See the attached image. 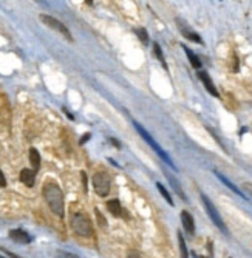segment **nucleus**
<instances>
[{"label": "nucleus", "instance_id": "obj_1", "mask_svg": "<svg viewBox=\"0 0 252 258\" xmlns=\"http://www.w3.org/2000/svg\"><path fill=\"white\" fill-rule=\"evenodd\" d=\"M43 198L48 202L53 213H56L57 216H64V193L57 184L46 182L43 186Z\"/></svg>", "mask_w": 252, "mask_h": 258}, {"label": "nucleus", "instance_id": "obj_2", "mask_svg": "<svg viewBox=\"0 0 252 258\" xmlns=\"http://www.w3.org/2000/svg\"><path fill=\"white\" fill-rule=\"evenodd\" d=\"M132 124L135 125V128H136V132H138L139 134H141V138L142 139H144L146 142H147V144L148 145H150L152 148H153V150L156 152V153H158V156H159V158L162 159V161H164V162H167V164L170 165V167H172L173 168V170H176V167H175V164H173V162H172V159H170L169 158V156H167V153L164 152V150H162V148L159 147V144H158V142H156L152 136H150V133H148L147 130H146V128L144 127H142L141 124H139V122H136L135 119L132 121Z\"/></svg>", "mask_w": 252, "mask_h": 258}, {"label": "nucleus", "instance_id": "obj_3", "mask_svg": "<svg viewBox=\"0 0 252 258\" xmlns=\"http://www.w3.org/2000/svg\"><path fill=\"white\" fill-rule=\"evenodd\" d=\"M71 229L79 236H91L93 235V224H91L90 218L87 216V213H84V212H79L71 218Z\"/></svg>", "mask_w": 252, "mask_h": 258}, {"label": "nucleus", "instance_id": "obj_4", "mask_svg": "<svg viewBox=\"0 0 252 258\" xmlns=\"http://www.w3.org/2000/svg\"><path fill=\"white\" fill-rule=\"evenodd\" d=\"M93 187L99 196H107L110 193V176L105 172H98L93 176Z\"/></svg>", "mask_w": 252, "mask_h": 258}, {"label": "nucleus", "instance_id": "obj_5", "mask_svg": "<svg viewBox=\"0 0 252 258\" xmlns=\"http://www.w3.org/2000/svg\"><path fill=\"white\" fill-rule=\"evenodd\" d=\"M39 19L42 20V22L45 23V25H48L50 28H53L54 31H57V33H60L65 39H68L70 42H73V36H71V33L68 31V28L62 23V22H59L57 19H54V17H51V16H48V14H40L39 16Z\"/></svg>", "mask_w": 252, "mask_h": 258}, {"label": "nucleus", "instance_id": "obj_6", "mask_svg": "<svg viewBox=\"0 0 252 258\" xmlns=\"http://www.w3.org/2000/svg\"><path fill=\"white\" fill-rule=\"evenodd\" d=\"M201 201H203V204H204V207H206V210H207V213H209V216L212 218V221L218 226V229L221 230V232H224V233H227V229H226V224L223 223V220H221V216H220V213L217 212V209H215V206L212 204V201H210L209 198L206 195H201Z\"/></svg>", "mask_w": 252, "mask_h": 258}, {"label": "nucleus", "instance_id": "obj_7", "mask_svg": "<svg viewBox=\"0 0 252 258\" xmlns=\"http://www.w3.org/2000/svg\"><path fill=\"white\" fill-rule=\"evenodd\" d=\"M198 79L203 82V85L206 87V90L212 94V96H215V98H218L220 96V93H218V90H217V87L214 85V82H212V79H210V76L206 73V71H201V70H198Z\"/></svg>", "mask_w": 252, "mask_h": 258}, {"label": "nucleus", "instance_id": "obj_8", "mask_svg": "<svg viewBox=\"0 0 252 258\" xmlns=\"http://www.w3.org/2000/svg\"><path fill=\"white\" fill-rule=\"evenodd\" d=\"M181 223H182V227L186 229V232L189 235H193L195 233V223H193V216L190 215L189 212L182 210L181 212Z\"/></svg>", "mask_w": 252, "mask_h": 258}, {"label": "nucleus", "instance_id": "obj_9", "mask_svg": "<svg viewBox=\"0 0 252 258\" xmlns=\"http://www.w3.org/2000/svg\"><path fill=\"white\" fill-rule=\"evenodd\" d=\"M9 238L12 241H16V243H22V244H28L31 243V236L25 232V230L22 229H16V230H11L9 232Z\"/></svg>", "mask_w": 252, "mask_h": 258}, {"label": "nucleus", "instance_id": "obj_10", "mask_svg": "<svg viewBox=\"0 0 252 258\" xmlns=\"http://www.w3.org/2000/svg\"><path fill=\"white\" fill-rule=\"evenodd\" d=\"M182 50L186 51V54H187V57H189V60H190V64H192L193 68H195V70H200L201 66H203V65H201V60H200V57L196 56V54H195L192 50L189 48V46H186V45H182Z\"/></svg>", "mask_w": 252, "mask_h": 258}, {"label": "nucleus", "instance_id": "obj_11", "mask_svg": "<svg viewBox=\"0 0 252 258\" xmlns=\"http://www.w3.org/2000/svg\"><path fill=\"white\" fill-rule=\"evenodd\" d=\"M20 181L23 182L26 187H33L34 186V172L30 168H23L20 172Z\"/></svg>", "mask_w": 252, "mask_h": 258}, {"label": "nucleus", "instance_id": "obj_12", "mask_svg": "<svg viewBox=\"0 0 252 258\" xmlns=\"http://www.w3.org/2000/svg\"><path fill=\"white\" fill-rule=\"evenodd\" d=\"M214 173H215L217 176H218V179H220V181L223 182V184H226V186H227V187H229L230 190H232V192H235V193H237L238 196H241V198H243V199H246V195H244L243 192H240V190H238V189H237V186H234V184H232V182H230V181H229V179L226 178V176H223V175H221L220 172H217V170H215Z\"/></svg>", "mask_w": 252, "mask_h": 258}, {"label": "nucleus", "instance_id": "obj_13", "mask_svg": "<svg viewBox=\"0 0 252 258\" xmlns=\"http://www.w3.org/2000/svg\"><path fill=\"white\" fill-rule=\"evenodd\" d=\"M107 209L112 212V215L113 216H121V213H122V207H121V202H119V199H110L107 202Z\"/></svg>", "mask_w": 252, "mask_h": 258}, {"label": "nucleus", "instance_id": "obj_14", "mask_svg": "<svg viewBox=\"0 0 252 258\" xmlns=\"http://www.w3.org/2000/svg\"><path fill=\"white\" fill-rule=\"evenodd\" d=\"M30 162L34 170H39L40 168V155L36 148H30Z\"/></svg>", "mask_w": 252, "mask_h": 258}, {"label": "nucleus", "instance_id": "obj_15", "mask_svg": "<svg viewBox=\"0 0 252 258\" xmlns=\"http://www.w3.org/2000/svg\"><path fill=\"white\" fill-rule=\"evenodd\" d=\"M181 34L184 36L186 39H189V40H193V42H196V43H200V45H204V42H203V39L196 34V33H193V31H190V30H187V28H181Z\"/></svg>", "mask_w": 252, "mask_h": 258}, {"label": "nucleus", "instance_id": "obj_16", "mask_svg": "<svg viewBox=\"0 0 252 258\" xmlns=\"http://www.w3.org/2000/svg\"><path fill=\"white\" fill-rule=\"evenodd\" d=\"M153 53H155V56H156V59L159 60V62L162 64V68L164 70H169V66H167V64H166V59H164V54H162V50H161V46H159V43H153Z\"/></svg>", "mask_w": 252, "mask_h": 258}, {"label": "nucleus", "instance_id": "obj_17", "mask_svg": "<svg viewBox=\"0 0 252 258\" xmlns=\"http://www.w3.org/2000/svg\"><path fill=\"white\" fill-rule=\"evenodd\" d=\"M167 179L170 181V184H172V187H173V190L176 193H178V196L180 198H182V199H186V195H184V192H182V189H181V186L178 184V181H176V178H173V176H170L169 173H167Z\"/></svg>", "mask_w": 252, "mask_h": 258}, {"label": "nucleus", "instance_id": "obj_18", "mask_svg": "<svg viewBox=\"0 0 252 258\" xmlns=\"http://www.w3.org/2000/svg\"><path fill=\"white\" fill-rule=\"evenodd\" d=\"M178 243H180V252H181V258H189V252H187V246L184 241V236L181 232H178Z\"/></svg>", "mask_w": 252, "mask_h": 258}, {"label": "nucleus", "instance_id": "obj_19", "mask_svg": "<svg viewBox=\"0 0 252 258\" xmlns=\"http://www.w3.org/2000/svg\"><path fill=\"white\" fill-rule=\"evenodd\" d=\"M156 187H158V190H159V193L162 195V196H164V199L169 202V204L170 206H173V199H172V196H170V193L167 192V189L164 187V186H162L161 184V182H156Z\"/></svg>", "mask_w": 252, "mask_h": 258}, {"label": "nucleus", "instance_id": "obj_20", "mask_svg": "<svg viewBox=\"0 0 252 258\" xmlns=\"http://www.w3.org/2000/svg\"><path fill=\"white\" fill-rule=\"evenodd\" d=\"M135 33H136V36L139 37V40H141L142 43H144V45H148V34H147V31H146L144 28H138Z\"/></svg>", "mask_w": 252, "mask_h": 258}, {"label": "nucleus", "instance_id": "obj_21", "mask_svg": "<svg viewBox=\"0 0 252 258\" xmlns=\"http://www.w3.org/2000/svg\"><path fill=\"white\" fill-rule=\"evenodd\" d=\"M94 215H96V220H98V223H99V226H101V227H107V221H105V218H104V215L99 212V209H94Z\"/></svg>", "mask_w": 252, "mask_h": 258}, {"label": "nucleus", "instance_id": "obj_22", "mask_svg": "<svg viewBox=\"0 0 252 258\" xmlns=\"http://www.w3.org/2000/svg\"><path fill=\"white\" fill-rule=\"evenodd\" d=\"M59 258H79L74 254H68V252H59Z\"/></svg>", "mask_w": 252, "mask_h": 258}, {"label": "nucleus", "instance_id": "obj_23", "mask_svg": "<svg viewBox=\"0 0 252 258\" xmlns=\"http://www.w3.org/2000/svg\"><path fill=\"white\" fill-rule=\"evenodd\" d=\"M90 139H91V133H85L84 136L80 138L79 142H80V144H85V142H87V141H90Z\"/></svg>", "mask_w": 252, "mask_h": 258}, {"label": "nucleus", "instance_id": "obj_24", "mask_svg": "<svg viewBox=\"0 0 252 258\" xmlns=\"http://www.w3.org/2000/svg\"><path fill=\"white\" fill-rule=\"evenodd\" d=\"M6 186V179H5V175H3V172L0 170V187H5Z\"/></svg>", "mask_w": 252, "mask_h": 258}, {"label": "nucleus", "instance_id": "obj_25", "mask_svg": "<svg viewBox=\"0 0 252 258\" xmlns=\"http://www.w3.org/2000/svg\"><path fill=\"white\" fill-rule=\"evenodd\" d=\"M127 258H141V255L138 254V252H136V250H130V252H128V257Z\"/></svg>", "mask_w": 252, "mask_h": 258}, {"label": "nucleus", "instance_id": "obj_26", "mask_svg": "<svg viewBox=\"0 0 252 258\" xmlns=\"http://www.w3.org/2000/svg\"><path fill=\"white\" fill-rule=\"evenodd\" d=\"M0 249H2L5 254H8V257H9V258H20V257H17L16 254H12V252H9V250H6V249H3V247H0Z\"/></svg>", "mask_w": 252, "mask_h": 258}, {"label": "nucleus", "instance_id": "obj_27", "mask_svg": "<svg viewBox=\"0 0 252 258\" xmlns=\"http://www.w3.org/2000/svg\"><path fill=\"white\" fill-rule=\"evenodd\" d=\"M80 176H82V182H84L85 192H87V175H85V172H80Z\"/></svg>", "mask_w": 252, "mask_h": 258}, {"label": "nucleus", "instance_id": "obj_28", "mask_svg": "<svg viewBox=\"0 0 252 258\" xmlns=\"http://www.w3.org/2000/svg\"><path fill=\"white\" fill-rule=\"evenodd\" d=\"M64 113H65V114H67V116H68V119H70V121H74V116H73V114H71L70 111H68V110H67V108H64Z\"/></svg>", "mask_w": 252, "mask_h": 258}, {"label": "nucleus", "instance_id": "obj_29", "mask_svg": "<svg viewBox=\"0 0 252 258\" xmlns=\"http://www.w3.org/2000/svg\"><path fill=\"white\" fill-rule=\"evenodd\" d=\"M110 142H112V144H113L114 147H118V148H121V144H119V142H118L116 139H113V138H112V139H110Z\"/></svg>", "mask_w": 252, "mask_h": 258}, {"label": "nucleus", "instance_id": "obj_30", "mask_svg": "<svg viewBox=\"0 0 252 258\" xmlns=\"http://www.w3.org/2000/svg\"><path fill=\"white\" fill-rule=\"evenodd\" d=\"M244 189H246L248 192H251V193H252V184H249V182H246V184H244Z\"/></svg>", "mask_w": 252, "mask_h": 258}, {"label": "nucleus", "instance_id": "obj_31", "mask_svg": "<svg viewBox=\"0 0 252 258\" xmlns=\"http://www.w3.org/2000/svg\"><path fill=\"white\" fill-rule=\"evenodd\" d=\"M85 2H87L88 5H91V3H93V0H85Z\"/></svg>", "mask_w": 252, "mask_h": 258}, {"label": "nucleus", "instance_id": "obj_32", "mask_svg": "<svg viewBox=\"0 0 252 258\" xmlns=\"http://www.w3.org/2000/svg\"><path fill=\"white\" fill-rule=\"evenodd\" d=\"M0 258H5V257H2V255H0Z\"/></svg>", "mask_w": 252, "mask_h": 258}, {"label": "nucleus", "instance_id": "obj_33", "mask_svg": "<svg viewBox=\"0 0 252 258\" xmlns=\"http://www.w3.org/2000/svg\"><path fill=\"white\" fill-rule=\"evenodd\" d=\"M204 258H206V257H204Z\"/></svg>", "mask_w": 252, "mask_h": 258}]
</instances>
